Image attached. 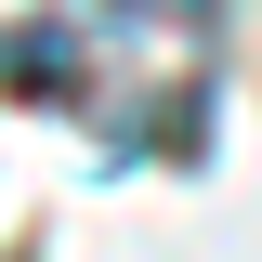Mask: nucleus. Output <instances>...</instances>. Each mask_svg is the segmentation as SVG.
I'll use <instances>...</instances> for the list:
<instances>
[{"label": "nucleus", "mask_w": 262, "mask_h": 262, "mask_svg": "<svg viewBox=\"0 0 262 262\" xmlns=\"http://www.w3.org/2000/svg\"><path fill=\"white\" fill-rule=\"evenodd\" d=\"M0 92L79 105V92H92V66H79V39H66V27H0Z\"/></svg>", "instance_id": "nucleus-1"}, {"label": "nucleus", "mask_w": 262, "mask_h": 262, "mask_svg": "<svg viewBox=\"0 0 262 262\" xmlns=\"http://www.w3.org/2000/svg\"><path fill=\"white\" fill-rule=\"evenodd\" d=\"M118 13H170V27H210L223 0H118Z\"/></svg>", "instance_id": "nucleus-2"}]
</instances>
